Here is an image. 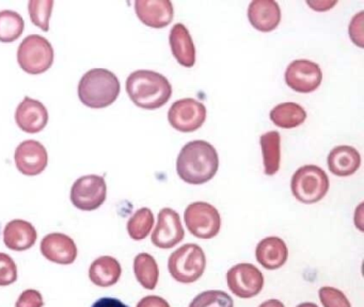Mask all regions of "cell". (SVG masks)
<instances>
[{"label":"cell","mask_w":364,"mask_h":307,"mask_svg":"<svg viewBox=\"0 0 364 307\" xmlns=\"http://www.w3.org/2000/svg\"><path fill=\"white\" fill-rule=\"evenodd\" d=\"M16 122L23 131L37 134L48 125V109L39 100L25 97L16 108Z\"/></svg>","instance_id":"obj_16"},{"label":"cell","mask_w":364,"mask_h":307,"mask_svg":"<svg viewBox=\"0 0 364 307\" xmlns=\"http://www.w3.org/2000/svg\"><path fill=\"white\" fill-rule=\"evenodd\" d=\"M185 224L191 235L200 239H212L221 227L220 213L216 207L206 202L188 205L184 212Z\"/></svg>","instance_id":"obj_7"},{"label":"cell","mask_w":364,"mask_h":307,"mask_svg":"<svg viewBox=\"0 0 364 307\" xmlns=\"http://www.w3.org/2000/svg\"><path fill=\"white\" fill-rule=\"evenodd\" d=\"M205 268V253L196 243H186L178 247L168 260L170 274L178 283H195L203 275Z\"/></svg>","instance_id":"obj_4"},{"label":"cell","mask_w":364,"mask_h":307,"mask_svg":"<svg viewBox=\"0 0 364 307\" xmlns=\"http://www.w3.org/2000/svg\"><path fill=\"white\" fill-rule=\"evenodd\" d=\"M122 274L120 262L112 256H101L91 264L89 277L99 287H110L118 283Z\"/></svg>","instance_id":"obj_22"},{"label":"cell","mask_w":364,"mask_h":307,"mask_svg":"<svg viewBox=\"0 0 364 307\" xmlns=\"http://www.w3.org/2000/svg\"><path fill=\"white\" fill-rule=\"evenodd\" d=\"M25 21L16 11H0V42L12 43L24 31Z\"/></svg>","instance_id":"obj_26"},{"label":"cell","mask_w":364,"mask_h":307,"mask_svg":"<svg viewBox=\"0 0 364 307\" xmlns=\"http://www.w3.org/2000/svg\"><path fill=\"white\" fill-rule=\"evenodd\" d=\"M184 237L185 232L180 215L171 208L161 209L151 237L153 244L159 249H171L178 244Z\"/></svg>","instance_id":"obj_12"},{"label":"cell","mask_w":364,"mask_h":307,"mask_svg":"<svg viewBox=\"0 0 364 307\" xmlns=\"http://www.w3.org/2000/svg\"><path fill=\"white\" fill-rule=\"evenodd\" d=\"M135 11L138 18L148 27L161 29L173 21L174 9L169 0H137Z\"/></svg>","instance_id":"obj_15"},{"label":"cell","mask_w":364,"mask_h":307,"mask_svg":"<svg viewBox=\"0 0 364 307\" xmlns=\"http://www.w3.org/2000/svg\"><path fill=\"white\" fill-rule=\"evenodd\" d=\"M228 287L240 298L257 296L264 287V275L252 264H238L232 266L225 275Z\"/></svg>","instance_id":"obj_9"},{"label":"cell","mask_w":364,"mask_h":307,"mask_svg":"<svg viewBox=\"0 0 364 307\" xmlns=\"http://www.w3.org/2000/svg\"><path fill=\"white\" fill-rule=\"evenodd\" d=\"M170 47L176 61L185 68H193L196 63V47L188 29L178 23L172 27L169 36Z\"/></svg>","instance_id":"obj_21"},{"label":"cell","mask_w":364,"mask_h":307,"mask_svg":"<svg viewBox=\"0 0 364 307\" xmlns=\"http://www.w3.org/2000/svg\"><path fill=\"white\" fill-rule=\"evenodd\" d=\"M134 273L142 287L148 290L156 288L159 269L156 260L148 253H140L134 259Z\"/></svg>","instance_id":"obj_25"},{"label":"cell","mask_w":364,"mask_h":307,"mask_svg":"<svg viewBox=\"0 0 364 307\" xmlns=\"http://www.w3.org/2000/svg\"><path fill=\"white\" fill-rule=\"evenodd\" d=\"M329 178L323 168L313 164L301 166L291 177L293 195L304 204L319 202L329 190Z\"/></svg>","instance_id":"obj_5"},{"label":"cell","mask_w":364,"mask_h":307,"mask_svg":"<svg viewBox=\"0 0 364 307\" xmlns=\"http://www.w3.org/2000/svg\"><path fill=\"white\" fill-rule=\"evenodd\" d=\"M91 307H129L118 298H101L95 301Z\"/></svg>","instance_id":"obj_36"},{"label":"cell","mask_w":364,"mask_h":307,"mask_svg":"<svg viewBox=\"0 0 364 307\" xmlns=\"http://www.w3.org/2000/svg\"><path fill=\"white\" fill-rule=\"evenodd\" d=\"M269 117L272 123L278 127L291 129L304 123L306 112L296 102H283L270 111Z\"/></svg>","instance_id":"obj_23"},{"label":"cell","mask_w":364,"mask_h":307,"mask_svg":"<svg viewBox=\"0 0 364 307\" xmlns=\"http://www.w3.org/2000/svg\"><path fill=\"white\" fill-rule=\"evenodd\" d=\"M188 307H234L233 298L221 290H206L198 294Z\"/></svg>","instance_id":"obj_28"},{"label":"cell","mask_w":364,"mask_h":307,"mask_svg":"<svg viewBox=\"0 0 364 307\" xmlns=\"http://www.w3.org/2000/svg\"><path fill=\"white\" fill-rule=\"evenodd\" d=\"M53 0H31L28 2L31 21L43 31L50 30V19L53 12Z\"/></svg>","instance_id":"obj_29"},{"label":"cell","mask_w":364,"mask_h":307,"mask_svg":"<svg viewBox=\"0 0 364 307\" xmlns=\"http://www.w3.org/2000/svg\"><path fill=\"white\" fill-rule=\"evenodd\" d=\"M296 307H318V305H316L315 303L312 302H304L301 303V304L297 305Z\"/></svg>","instance_id":"obj_39"},{"label":"cell","mask_w":364,"mask_h":307,"mask_svg":"<svg viewBox=\"0 0 364 307\" xmlns=\"http://www.w3.org/2000/svg\"><path fill=\"white\" fill-rule=\"evenodd\" d=\"M348 31L353 44L357 45L360 48H363V11L353 17L349 23Z\"/></svg>","instance_id":"obj_32"},{"label":"cell","mask_w":364,"mask_h":307,"mask_svg":"<svg viewBox=\"0 0 364 307\" xmlns=\"http://www.w3.org/2000/svg\"><path fill=\"white\" fill-rule=\"evenodd\" d=\"M121 91L118 77L106 68H92L80 79L78 97L85 106L106 108L116 102Z\"/></svg>","instance_id":"obj_3"},{"label":"cell","mask_w":364,"mask_h":307,"mask_svg":"<svg viewBox=\"0 0 364 307\" xmlns=\"http://www.w3.org/2000/svg\"><path fill=\"white\" fill-rule=\"evenodd\" d=\"M257 262L267 270H277L284 266L289 257L287 243L279 237H266L255 249Z\"/></svg>","instance_id":"obj_18"},{"label":"cell","mask_w":364,"mask_h":307,"mask_svg":"<svg viewBox=\"0 0 364 307\" xmlns=\"http://www.w3.org/2000/svg\"><path fill=\"white\" fill-rule=\"evenodd\" d=\"M265 174H276L280 168L281 136L278 131H268L259 136Z\"/></svg>","instance_id":"obj_24"},{"label":"cell","mask_w":364,"mask_h":307,"mask_svg":"<svg viewBox=\"0 0 364 307\" xmlns=\"http://www.w3.org/2000/svg\"><path fill=\"white\" fill-rule=\"evenodd\" d=\"M363 203L359 205L355 212V225L359 228L360 232H363Z\"/></svg>","instance_id":"obj_37"},{"label":"cell","mask_w":364,"mask_h":307,"mask_svg":"<svg viewBox=\"0 0 364 307\" xmlns=\"http://www.w3.org/2000/svg\"><path fill=\"white\" fill-rule=\"evenodd\" d=\"M154 225V215L151 209H138L127 222V232L135 241H141L150 235Z\"/></svg>","instance_id":"obj_27"},{"label":"cell","mask_w":364,"mask_h":307,"mask_svg":"<svg viewBox=\"0 0 364 307\" xmlns=\"http://www.w3.org/2000/svg\"><path fill=\"white\" fill-rule=\"evenodd\" d=\"M37 238L35 226L25 220H12L4 230V242L12 251L22 252L31 249L35 245Z\"/></svg>","instance_id":"obj_19"},{"label":"cell","mask_w":364,"mask_h":307,"mask_svg":"<svg viewBox=\"0 0 364 307\" xmlns=\"http://www.w3.org/2000/svg\"><path fill=\"white\" fill-rule=\"evenodd\" d=\"M206 119V108L199 100L183 98L170 107L168 121L174 129L193 132L199 129Z\"/></svg>","instance_id":"obj_10"},{"label":"cell","mask_w":364,"mask_h":307,"mask_svg":"<svg viewBox=\"0 0 364 307\" xmlns=\"http://www.w3.org/2000/svg\"><path fill=\"white\" fill-rule=\"evenodd\" d=\"M43 296L36 289L23 291L16 303V307H43Z\"/></svg>","instance_id":"obj_33"},{"label":"cell","mask_w":364,"mask_h":307,"mask_svg":"<svg viewBox=\"0 0 364 307\" xmlns=\"http://www.w3.org/2000/svg\"><path fill=\"white\" fill-rule=\"evenodd\" d=\"M136 307H170V304L161 296H146L138 302Z\"/></svg>","instance_id":"obj_34"},{"label":"cell","mask_w":364,"mask_h":307,"mask_svg":"<svg viewBox=\"0 0 364 307\" xmlns=\"http://www.w3.org/2000/svg\"><path fill=\"white\" fill-rule=\"evenodd\" d=\"M18 62L24 72L31 75L42 74L53 65L54 48L48 38L39 34H31L18 46Z\"/></svg>","instance_id":"obj_6"},{"label":"cell","mask_w":364,"mask_h":307,"mask_svg":"<svg viewBox=\"0 0 364 307\" xmlns=\"http://www.w3.org/2000/svg\"><path fill=\"white\" fill-rule=\"evenodd\" d=\"M18 281V266L8 254L0 253V286H9Z\"/></svg>","instance_id":"obj_31"},{"label":"cell","mask_w":364,"mask_h":307,"mask_svg":"<svg viewBox=\"0 0 364 307\" xmlns=\"http://www.w3.org/2000/svg\"><path fill=\"white\" fill-rule=\"evenodd\" d=\"M41 253L46 259L58 264H71L77 258L78 249L73 239L61 232L46 235L41 241Z\"/></svg>","instance_id":"obj_14"},{"label":"cell","mask_w":364,"mask_h":307,"mask_svg":"<svg viewBox=\"0 0 364 307\" xmlns=\"http://www.w3.org/2000/svg\"><path fill=\"white\" fill-rule=\"evenodd\" d=\"M318 296L323 307H351L347 296L340 289L330 286L321 287Z\"/></svg>","instance_id":"obj_30"},{"label":"cell","mask_w":364,"mask_h":307,"mask_svg":"<svg viewBox=\"0 0 364 307\" xmlns=\"http://www.w3.org/2000/svg\"><path fill=\"white\" fill-rule=\"evenodd\" d=\"M107 185L104 177L99 175H86L80 177L72 185V204L84 211H92L100 208L106 200Z\"/></svg>","instance_id":"obj_8"},{"label":"cell","mask_w":364,"mask_h":307,"mask_svg":"<svg viewBox=\"0 0 364 307\" xmlns=\"http://www.w3.org/2000/svg\"><path fill=\"white\" fill-rule=\"evenodd\" d=\"M14 158L18 170L27 176L41 174L48 166V151L39 141L26 140L21 143L16 147Z\"/></svg>","instance_id":"obj_13"},{"label":"cell","mask_w":364,"mask_h":307,"mask_svg":"<svg viewBox=\"0 0 364 307\" xmlns=\"http://www.w3.org/2000/svg\"><path fill=\"white\" fill-rule=\"evenodd\" d=\"M127 92L136 106L155 110L165 106L171 98L172 87L164 75L139 70L127 77Z\"/></svg>","instance_id":"obj_2"},{"label":"cell","mask_w":364,"mask_h":307,"mask_svg":"<svg viewBox=\"0 0 364 307\" xmlns=\"http://www.w3.org/2000/svg\"><path fill=\"white\" fill-rule=\"evenodd\" d=\"M248 18L259 31H272L281 21L280 6L274 0H255L249 4Z\"/></svg>","instance_id":"obj_17"},{"label":"cell","mask_w":364,"mask_h":307,"mask_svg":"<svg viewBox=\"0 0 364 307\" xmlns=\"http://www.w3.org/2000/svg\"><path fill=\"white\" fill-rule=\"evenodd\" d=\"M259 307H285L281 301L277 300V298H270V300L265 301L259 305Z\"/></svg>","instance_id":"obj_38"},{"label":"cell","mask_w":364,"mask_h":307,"mask_svg":"<svg viewBox=\"0 0 364 307\" xmlns=\"http://www.w3.org/2000/svg\"><path fill=\"white\" fill-rule=\"evenodd\" d=\"M219 157L216 149L203 140L187 143L181 149L176 160V172L185 183L202 185L216 175Z\"/></svg>","instance_id":"obj_1"},{"label":"cell","mask_w":364,"mask_h":307,"mask_svg":"<svg viewBox=\"0 0 364 307\" xmlns=\"http://www.w3.org/2000/svg\"><path fill=\"white\" fill-rule=\"evenodd\" d=\"M338 1H331V0H313V1H306V4L310 6L312 10L317 11V12H325V11L330 10L333 8Z\"/></svg>","instance_id":"obj_35"},{"label":"cell","mask_w":364,"mask_h":307,"mask_svg":"<svg viewBox=\"0 0 364 307\" xmlns=\"http://www.w3.org/2000/svg\"><path fill=\"white\" fill-rule=\"evenodd\" d=\"M328 168L336 176L346 177L355 174L361 164V156L355 147L338 145L327 158Z\"/></svg>","instance_id":"obj_20"},{"label":"cell","mask_w":364,"mask_h":307,"mask_svg":"<svg viewBox=\"0 0 364 307\" xmlns=\"http://www.w3.org/2000/svg\"><path fill=\"white\" fill-rule=\"evenodd\" d=\"M285 82L298 93L308 94L315 91L323 80V72L318 64L310 60H295L285 70Z\"/></svg>","instance_id":"obj_11"}]
</instances>
